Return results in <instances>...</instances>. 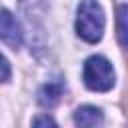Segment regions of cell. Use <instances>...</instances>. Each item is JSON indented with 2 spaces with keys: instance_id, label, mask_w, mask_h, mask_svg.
I'll return each mask as SVG.
<instances>
[{
  "instance_id": "1",
  "label": "cell",
  "mask_w": 128,
  "mask_h": 128,
  "mask_svg": "<svg viewBox=\"0 0 128 128\" xmlns=\"http://www.w3.org/2000/svg\"><path fill=\"white\" fill-rule=\"evenodd\" d=\"M76 34L88 42L98 44L104 36L106 28V14L98 0H80L76 8Z\"/></svg>"
},
{
  "instance_id": "2",
  "label": "cell",
  "mask_w": 128,
  "mask_h": 128,
  "mask_svg": "<svg viewBox=\"0 0 128 128\" xmlns=\"http://www.w3.org/2000/svg\"><path fill=\"white\" fill-rule=\"evenodd\" d=\"M82 80L84 86L92 92H110L116 86V72L112 62L100 54L86 58L82 68Z\"/></svg>"
},
{
  "instance_id": "3",
  "label": "cell",
  "mask_w": 128,
  "mask_h": 128,
  "mask_svg": "<svg viewBox=\"0 0 128 128\" xmlns=\"http://www.w3.org/2000/svg\"><path fill=\"white\" fill-rule=\"evenodd\" d=\"M0 38L12 50H18L22 46V42H24V30H22L20 22L14 18V14L8 8H2V16H0Z\"/></svg>"
},
{
  "instance_id": "4",
  "label": "cell",
  "mask_w": 128,
  "mask_h": 128,
  "mask_svg": "<svg viewBox=\"0 0 128 128\" xmlns=\"http://www.w3.org/2000/svg\"><path fill=\"white\" fill-rule=\"evenodd\" d=\"M74 124L80 128H96L104 124V114L98 106L84 104L74 110Z\"/></svg>"
},
{
  "instance_id": "5",
  "label": "cell",
  "mask_w": 128,
  "mask_h": 128,
  "mask_svg": "<svg viewBox=\"0 0 128 128\" xmlns=\"http://www.w3.org/2000/svg\"><path fill=\"white\" fill-rule=\"evenodd\" d=\"M62 92H64V84L60 80H52V82H46L38 88V94H36V100L42 108H54L60 98H62Z\"/></svg>"
},
{
  "instance_id": "6",
  "label": "cell",
  "mask_w": 128,
  "mask_h": 128,
  "mask_svg": "<svg viewBox=\"0 0 128 128\" xmlns=\"http://www.w3.org/2000/svg\"><path fill=\"white\" fill-rule=\"evenodd\" d=\"M116 36L124 50H128V4H120L116 10Z\"/></svg>"
},
{
  "instance_id": "7",
  "label": "cell",
  "mask_w": 128,
  "mask_h": 128,
  "mask_svg": "<svg viewBox=\"0 0 128 128\" xmlns=\"http://www.w3.org/2000/svg\"><path fill=\"white\" fill-rule=\"evenodd\" d=\"M32 124L34 126H56V120L52 116H48V114H42V116H36L32 120Z\"/></svg>"
},
{
  "instance_id": "8",
  "label": "cell",
  "mask_w": 128,
  "mask_h": 128,
  "mask_svg": "<svg viewBox=\"0 0 128 128\" xmlns=\"http://www.w3.org/2000/svg\"><path fill=\"white\" fill-rule=\"evenodd\" d=\"M8 80H10V62L4 56L2 58V82H8Z\"/></svg>"
}]
</instances>
